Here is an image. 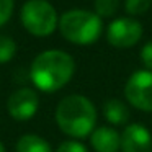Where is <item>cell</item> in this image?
Segmentation results:
<instances>
[{"mask_svg": "<svg viewBox=\"0 0 152 152\" xmlns=\"http://www.w3.org/2000/svg\"><path fill=\"white\" fill-rule=\"evenodd\" d=\"M141 61L145 69L152 72V41L145 43L144 48L141 49Z\"/></svg>", "mask_w": 152, "mask_h": 152, "instance_id": "obj_17", "label": "cell"}, {"mask_svg": "<svg viewBox=\"0 0 152 152\" xmlns=\"http://www.w3.org/2000/svg\"><path fill=\"white\" fill-rule=\"evenodd\" d=\"M39 108V98L38 93L30 87H21L15 90L7 102L8 115L17 121H28L38 113Z\"/></svg>", "mask_w": 152, "mask_h": 152, "instance_id": "obj_7", "label": "cell"}, {"mask_svg": "<svg viewBox=\"0 0 152 152\" xmlns=\"http://www.w3.org/2000/svg\"><path fill=\"white\" fill-rule=\"evenodd\" d=\"M75 72L74 57L66 51L49 49L38 54L30 67V79L38 90L53 93L70 82Z\"/></svg>", "mask_w": 152, "mask_h": 152, "instance_id": "obj_1", "label": "cell"}, {"mask_svg": "<svg viewBox=\"0 0 152 152\" xmlns=\"http://www.w3.org/2000/svg\"><path fill=\"white\" fill-rule=\"evenodd\" d=\"M15 8V0H0V26L10 21Z\"/></svg>", "mask_w": 152, "mask_h": 152, "instance_id": "obj_15", "label": "cell"}, {"mask_svg": "<svg viewBox=\"0 0 152 152\" xmlns=\"http://www.w3.org/2000/svg\"><path fill=\"white\" fill-rule=\"evenodd\" d=\"M90 142L96 152H118L121 149V134L110 126H100L90 134Z\"/></svg>", "mask_w": 152, "mask_h": 152, "instance_id": "obj_9", "label": "cell"}, {"mask_svg": "<svg viewBox=\"0 0 152 152\" xmlns=\"http://www.w3.org/2000/svg\"><path fill=\"white\" fill-rule=\"evenodd\" d=\"M124 98L131 106L141 111H152V72L136 70L124 85Z\"/></svg>", "mask_w": 152, "mask_h": 152, "instance_id": "obj_5", "label": "cell"}, {"mask_svg": "<svg viewBox=\"0 0 152 152\" xmlns=\"http://www.w3.org/2000/svg\"><path fill=\"white\" fill-rule=\"evenodd\" d=\"M56 123L69 137H87L96 126V108L83 95H67L56 108Z\"/></svg>", "mask_w": 152, "mask_h": 152, "instance_id": "obj_2", "label": "cell"}, {"mask_svg": "<svg viewBox=\"0 0 152 152\" xmlns=\"http://www.w3.org/2000/svg\"><path fill=\"white\" fill-rule=\"evenodd\" d=\"M23 28L36 38H46L59 26V17L56 8L48 0H28L20 12Z\"/></svg>", "mask_w": 152, "mask_h": 152, "instance_id": "obj_4", "label": "cell"}, {"mask_svg": "<svg viewBox=\"0 0 152 152\" xmlns=\"http://www.w3.org/2000/svg\"><path fill=\"white\" fill-rule=\"evenodd\" d=\"M142 38V25L134 18H116L106 28V41L116 49H129Z\"/></svg>", "mask_w": 152, "mask_h": 152, "instance_id": "obj_6", "label": "cell"}, {"mask_svg": "<svg viewBox=\"0 0 152 152\" xmlns=\"http://www.w3.org/2000/svg\"><path fill=\"white\" fill-rule=\"evenodd\" d=\"M56 152H88L87 147L79 141H64L62 144L57 147Z\"/></svg>", "mask_w": 152, "mask_h": 152, "instance_id": "obj_16", "label": "cell"}, {"mask_svg": "<svg viewBox=\"0 0 152 152\" xmlns=\"http://www.w3.org/2000/svg\"><path fill=\"white\" fill-rule=\"evenodd\" d=\"M57 28L62 38L69 43L87 46V44L95 43L102 36L103 21L95 12L74 8L61 15Z\"/></svg>", "mask_w": 152, "mask_h": 152, "instance_id": "obj_3", "label": "cell"}, {"mask_svg": "<svg viewBox=\"0 0 152 152\" xmlns=\"http://www.w3.org/2000/svg\"><path fill=\"white\" fill-rule=\"evenodd\" d=\"M152 0H126L124 10L129 15H142L151 8Z\"/></svg>", "mask_w": 152, "mask_h": 152, "instance_id": "obj_14", "label": "cell"}, {"mask_svg": "<svg viewBox=\"0 0 152 152\" xmlns=\"http://www.w3.org/2000/svg\"><path fill=\"white\" fill-rule=\"evenodd\" d=\"M0 152H5V145L2 144V142H0Z\"/></svg>", "mask_w": 152, "mask_h": 152, "instance_id": "obj_18", "label": "cell"}, {"mask_svg": "<svg viewBox=\"0 0 152 152\" xmlns=\"http://www.w3.org/2000/svg\"><path fill=\"white\" fill-rule=\"evenodd\" d=\"M93 8L100 18H111L119 8V0H95Z\"/></svg>", "mask_w": 152, "mask_h": 152, "instance_id": "obj_12", "label": "cell"}, {"mask_svg": "<svg viewBox=\"0 0 152 152\" xmlns=\"http://www.w3.org/2000/svg\"><path fill=\"white\" fill-rule=\"evenodd\" d=\"M103 115L106 121L111 123L113 126H123L129 121V108L123 100L119 98H108L103 105Z\"/></svg>", "mask_w": 152, "mask_h": 152, "instance_id": "obj_10", "label": "cell"}, {"mask_svg": "<svg viewBox=\"0 0 152 152\" xmlns=\"http://www.w3.org/2000/svg\"><path fill=\"white\" fill-rule=\"evenodd\" d=\"M17 54V43L10 36L0 34V64H7Z\"/></svg>", "mask_w": 152, "mask_h": 152, "instance_id": "obj_13", "label": "cell"}, {"mask_svg": "<svg viewBox=\"0 0 152 152\" xmlns=\"http://www.w3.org/2000/svg\"><path fill=\"white\" fill-rule=\"evenodd\" d=\"M17 152H53L49 142L38 134H23L17 142Z\"/></svg>", "mask_w": 152, "mask_h": 152, "instance_id": "obj_11", "label": "cell"}, {"mask_svg": "<svg viewBox=\"0 0 152 152\" xmlns=\"http://www.w3.org/2000/svg\"><path fill=\"white\" fill-rule=\"evenodd\" d=\"M123 152H152V136L141 123H132L121 132Z\"/></svg>", "mask_w": 152, "mask_h": 152, "instance_id": "obj_8", "label": "cell"}]
</instances>
